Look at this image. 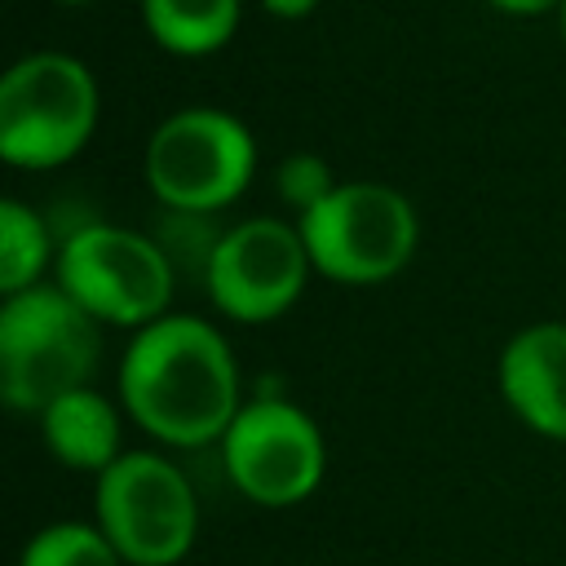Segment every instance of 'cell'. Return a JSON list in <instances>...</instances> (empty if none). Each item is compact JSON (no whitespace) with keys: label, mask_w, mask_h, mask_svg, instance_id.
Returning a JSON list of instances; mask_svg holds the SVG:
<instances>
[{"label":"cell","mask_w":566,"mask_h":566,"mask_svg":"<svg viewBox=\"0 0 566 566\" xmlns=\"http://www.w3.org/2000/svg\"><path fill=\"white\" fill-rule=\"evenodd\" d=\"M115 398L124 416L168 451L217 447L248 402L239 358L221 327L186 310L128 336L115 367Z\"/></svg>","instance_id":"cell-1"},{"label":"cell","mask_w":566,"mask_h":566,"mask_svg":"<svg viewBox=\"0 0 566 566\" xmlns=\"http://www.w3.org/2000/svg\"><path fill=\"white\" fill-rule=\"evenodd\" d=\"M102 323L53 279L0 301V398L13 416H40L53 398L84 389L102 367Z\"/></svg>","instance_id":"cell-2"},{"label":"cell","mask_w":566,"mask_h":566,"mask_svg":"<svg viewBox=\"0 0 566 566\" xmlns=\"http://www.w3.org/2000/svg\"><path fill=\"white\" fill-rule=\"evenodd\" d=\"M102 88L84 57L31 49L0 75V159L22 172L71 164L97 133Z\"/></svg>","instance_id":"cell-3"},{"label":"cell","mask_w":566,"mask_h":566,"mask_svg":"<svg viewBox=\"0 0 566 566\" xmlns=\"http://www.w3.org/2000/svg\"><path fill=\"white\" fill-rule=\"evenodd\" d=\"M256 159V137L234 111L181 106L150 128L142 177L164 212L217 217L248 195Z\"/></svg>","instance_id":"cell-4"},{"label":"cell","mask_w":566,"mask_h":566,"mask_svg":"<svg viewBox=\"0 0 566 566\" xmlns=\"http://www.w3.org/2000/svg\"><path fill=\"white\" fill-rule=\"evenodd\" d=\"M296 226L314 274L340 287H380L398 279L420 248L416 203L371 177L340 181L323 203L296 217Z\"/></svg>","instance_id":"cell-5"},{"label":"cell","mask_w":566,"mask_h":566,"mask_svg":"<svg viewBox=\"0 0 566 566\" xmlns=\"http://www.w3.org/2000/svg\"><path fill=\"white\" fill-rule=\"evenodd\" d=\"M53 283L102 327L142 332L172 314L177 265L155 234L115 221H80L57 239Z\"/></svg>","instance_id":"cell-6"},{"label":"cell","mask_w":566,"mask_h":566,"mask_svg":"<svg viewBox=\"0 0 566 566\" xmlns=\"http://www.w3.org/2000/svg\"><path fill=\"white\" fill-rule=\"evenodd\" d=\"M93 522L124 566H177L199 539V495L164 447H128L93 478Z\"/></svg>","instance_id":"cell-7"},{"label":"cell","mask_w":566,"mask_h":566,"mask_svg":"<svg viewBox=\"0 0 566 566\" xmlns=\"http://www.w3.org/2000/svg\"><path fill=\"white\" fill-rule=\"evenodd\" d=\"M217 455L226 482L256 509H296L327 478L323 424L287 394H248Z\"/></svg>","instance_id":"cell-8"},{"label":"cell","mask_w":566,"mask_h":566,"mask_svg":"<svg viewBox=\"0 0 566 566\" xmlns=\"http://www.w3.org/2000/svg\"><path fill=\"white\" fill-rule=\"evenodd\" d=\"M310 274L314 265L301 226L292 217L256 212L217 234V248L203 270V292L221 318L261 327L283 318L301 301Z\"/></svg>","instance_id":"cell-9"},{"label":"cell","mask_w":566,"mask_h":566,"mask_svg":"<svg viewBox=\"0 0 566 566\" xmlns=\"http://www.w3.org/2000/svg\"><path fill=\"white\" fill-rule=\"evenodd\" d=\"M495 389L531 433L566 442V323L539 318L517 327L500 345Z\"/></svg>","instance_id":"cell-10"},{"label":"cell","mask_w":566,"mask_h":566,"mask_svg":"<svg viewBox=\"0 0 566 566\" xmlns=\"http://www.w3.org/2000/svg\"><path fill=\"white\" fill-rule=\"evenodd\" d=\"M124 420L128 416H124L119 398L102 394L97 385H84V389H71V394L53 398L35 416V429H40L44 451L62 469L97 478L102 469H111L128 451L124 447Z\"/></svg>","instance_id":"cell-11"},{"label":"cell","mask_w":566,"mask_h":566,"mask_svg":"<svg viewBox=\"0 0 566 566\" xmlns=\"http://www.w3.org/2000/svg\"><path fill=\"white\" fill-rule=\"evenodd\" d=\"M137 9L146 35L172 57H212L243 22V0H137Z\"/></svg>","instance_id":"cell-12"},{"label":"cell","mask_w":566,"mask_h":566,"mask_svg":"<svg viewBox=\"0 0 566 566\" xmlns=\"http://www.w3.org/2000/svg\"><path fill=\"white\" fill-rule=\"evenodd\" d=\"M53 265H57V239L44 212H35L22 199H4L0 203V296L49 283Z\"/></svg>","instance_id":"cell-13"},{"label":"cell","mask_w":566,"mask_h":566,"mask_svg":"<svg viewBox=\"0 0 566 566\" xmlns=\"http://www.w3.org/2000/svg\"><path fill=\"white\" fill-rule=\"evenodd\" d=\"M18 566H124V557L115 553V544L102 535L93 517L88 522L62 517V522L40 526L22 544Z\"/></svg>","instance_id":"cell-14"},{"label":"cell","mask_w":566,"mask_h":566,"mask_svg":"<svg viewBox=\"0 0 566 566\" xmlns=\"http://www.w3.org/2000/svg\"><path fill=\"white\" fill-rule=\"evenodd\" d=\"M336 186H340V177H336L332 164H327L323 155H314V150H292V155L274 168V190H279L283 208L292 212V221L305 217L314 203H323Z\"/></svg>","instance_id":"cell-15"},{"label":"cell","mask_w":566,"mask_h":566,"mask_svg":"<svg viewBox=\"0 0 566 566\" xmlns=\"http://www.w3.org/2000/svg\"><path fill=\"white\" fill-rule=\"evenodd\" d=\"M261 4V13H270V18H279V22H301V18H310L323 0H256Z\"/></svg>","instance_id":"cell-16"},{"label":"cell","mask_w":566,"mask_h":566,"mask_svg":"<svg viewBox=\"0 0 566 566\" xmlns=\"http://www.w3.org/2000/svg\"><path fill=\"white\" fill-rule=\"evenodd\" d=\"M491 9L509 13V18H539V13H557L562 0H486Z\"/></svg>","instance_id":"cell-17"},{"label":"cell","mask_w":566,"mask_h":566,"mask_svg":"<svg viewBox=\"0 0 566 566\" xmlns=\"http://www.w3.org/2000/svg\"><path fill=\"white\" fill-rule=\"evenodd\" d=\"M553 18H557V31H562V44H566V0H562V9H557Z\"/></svg>","instance_id":"cell-18"},{"label":"cell","mask_w":566,"mask_h":566,"mask_svg":"<svg viewBox=\"0 0 566 566\" xmlns=\"http://www.w3.org/2000/svg\"><path fill=\"white\" fill-rule=\"evenodd\" d=\"M53 4H66V9H80V4H97V0H53Z\"/></svg>","instance_id":"cell-19"}]
</instances>
